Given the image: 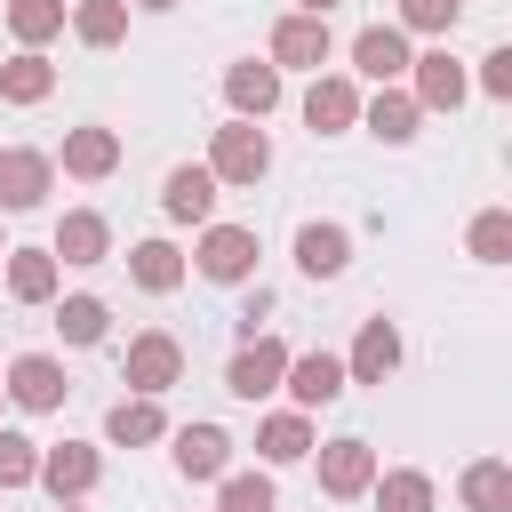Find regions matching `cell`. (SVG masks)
I'll return each instance as SVG.
<instances>
[{"mask_svg": "<svg viewBox=\"0 0 512 512\" xmlns=\"http://www.w3.org/2000/svg\"><path fill=\"white\" fill-rule=\"evenodd\" d=\"M104 320H112V312H104L96 296H64V312H56V328H64L72 344H96V336H104Z\"/></svg>", "mask_w": 512, "mask_h": 512, "instance_id": "obj_31", "label": "cell"}, {"mask_svg": "<svg viewBox=\"0 0 512 512\" xmlns=\"http://www.w3.org/2000/svg\"><path fill=\"white\" fill-rule=\"evenodd\" d=\"M256 448H264V464H296V456H312V424H304V408H288V416H264Z\"/></svg>", "mask_w": 512, "mask_h": 512, "instance_id": "obj_22", "label": "cell"}, {"mask_svg": "<svg viewBox=\"0 0 512 512\" xmlns=\"http://www.w3.org/2000/svg\"><path fill=\"white\" fill-rule=\"evenodd\" d=\"M368 488H376V512H432V480L424 472H384Z\"/></svg>", "mask_w": 512, "mask_h": 512, "instance_id": "obj_30", "label": "cell"}, {"mask_svg": "<svg viewBox=\"0 0 512 512\" xmlns=\"http://www.w3.org/2000/svg\"><path fill=\"white\" fill-rule=\"evenodd\" d=\"M328 8H336V0H304V16H328Z\"/></svg>", "mask_w": 512, "mask_h": 512, "instance_id": "obj_37", "label": "cell"}, {"mask_svg": "<svg viewBox=\"0 0 512 512\" xmlns=\"http://www.w3.org/2000/svg\"><path fill=\"white\" fill-rule=\"evenodd\" d=\"M32 480H48V488H56V504H64V496H88V488H96V448L64 440V448H48V456H40V472H32Z\"/></svg>", "mask_w": 512, "mask_h": 512, "instance_id": "obj_15", "label": "cell"}, {"mask_svg": "<svg viewBox=\"0 0 512 512\" xmlns=\"http://www.w3.org/2000/svg\"><path fill=\"white\" fill-rule=\"evenodd\" d=\"M472 256H480V264H504V256H512V216H504V208H488V216L472 224Z\"/></svg>", "mask_w": 512, "mask_h": 512, "instance_id": "obj_32", "label": "cell"}, {"mask_svg": "<svg viewBox=\"0 0 512 512\" xmlns=\"http://www.w3.org/2000/svg\"><path fill=\"white\" fill-rule=\"evenodd\" d=\"M40 472V456H32V440L24 432H0V488H24Z\"/></svg>", "mask_w": 512, "mask_h": 512, "instance_id": "obj_34", "label": "cell"}, {"mask_svg": "<svg viewBox=\"0 0 512 512\" xmlns=\"http://www.w3.org/2000/svg\"><path fill=\"white\" fill-rule=\"evenodd\" d=\"M48 176H56V168H48V152H24V144H16V152H0V208H8V216L40 208V200H48Z\"/></svg>", "mask_w": 512, "mask_h": 512, "instance_id": "obj_6", "label": "cell"}, {"mask_svg": "<svg viewBox=\"0 0 512 512\" xmlns=\"http://www.w3.org/2000/svg\"><path fill=\"white\" fill-rule=\"evenodd\" d=\"M224 512H272V480L264 472H232L224 480Z\"/></svg>", "mask_w": 512, "mask_h": 512, "instance_id": "obj_33", "label": "cell"}, {"mask_svg": "<svg viewBox=\"0 0 512 512\" xmlns=\"http://www.w3.org/2000/svg\"><path fill=\"white\" fill-rule=\"evenodd\" d=\"M48 88H56V72H48V56H40V48H24L16 64H0V96H8V104H40Z\"/></svg>", "mask_w": 512, "mask_h": 512, "instance_id": "obj_24", "label": "cell"}, {"mask_svg": "<svg viewBox=\"0 0 512 512\" xmlns=\"http://www.w3.org/2000/svg\"><path fill=\"white\" fill-rule=\"evenodd\" d=\"M280 376H288V344H272V336H248V344L232 352V368H224V384H232L240 400L280 392Z\"/></svg>", "mask_w": 512, "mask_h": 512, "instance_id": "obj_2", "label": "cell"}, {"mask_svg": "<svg viewBox=\"0 0 512 512\" xmlns=\"http://www.w3.org/2000/svg\"><path fill=\"white\" fill-rule=\"evenodd\" d=\"M368 480H376V448L368 440H328L320 448V488L328 496H368Z\"/></svg>", "mask_w": 512, "mask_h": 512, "instance_id": "obj_7", "label": "cell"}, {"mask_svg": "<svg viewBox=\"0 0 512 512\" xmlns=\"http://www.w3.org/2000/svg\"><path fill=\"white\" fill-rule=\"evenodd\" d=\"M304 120H312V136H336V128H352V120H360V96H352V80H312V96H304Z\"/></svg>", "mask_w": 512, "mask_h": 512, "instance_id": "obj_18", "label": "cell"}, {"mask_svg": "<svg viewBox=\"0 0 512 512\" xmlns=\"http://www.w3.org/2000/svg\"><path fill=\"white\" fill-rule=\"evenodd\" d=\"M176 376H184V344H176V336H160V328H152V336H136V344H128V384H136L144 400H152V392H168Z\"/></svg>", "mask_w": 512, "mask_h": 512, "instance_id": "obj_4", "label": "cell"}, {"mask_svg": "<svg viewBox=\"0 0 512 512\" xmlns=\"http://www.w3.org/2000/svg\"><path fill=\"white\" fill-rule=\"evenodd\" d=\"M104 248H112L104 216H96V208H72V216L56 224V248H48V256H64V264H104Z\"/></svg>", "mask_w": 512, "mask_h": 512, "instance_id": "obj_17", "label": "cell"}, {"mask_svg": "<svg viewBox=\"0 0 512 512\" xmlns=\"http://www.w3.org/2000/svg\"><path fill=\"white\" fill-rule=\"evenodd\" d=\"M224 96H232L240 120H264V112L280 104V64H256V56L232 64V72H224Z\"/></svg>", "mask_w": 512, "mask_h": 512, "instance_id": "obj_10", "label": "cell"}, {"mask_svg": "<svg viewBox=\"0 0 512 512\" xmlns=\"http://www.w3.org/2000/svg\"><path fill=\"white\" fill-rule=\"evenodd\" d=\"M344 256H352L344 224H304V232H296V264H304L312 280H336V272H344Z\"/></svg>", "mask_w": 512, "mask_h": 512, "instance_id": "obj_20", "label": "cell"}, {"mask_svg": "<svg viewBox=\"0 0 512 512\" xmlns=\"http://www.w3.org/2000/svg\"><path fill=\"white\" fill-rule=\"evenodd\" d=\"M72 32H80L88 48H112V40L128 32V0H80V8H72Z\"/></svg>", "mask_w": 512, "mask_h": 512, "instance_id": "obj_26", "label": "cell"}, {"mask_svg": "<svg viewBox=\"0 0 512 512\" xmlns=\"http://www.w3.org/2000/svg\"><path fill=\"white\" fill-rule=\"evenodd\" d=\"M64 512H72V504H64Z\"/></svg>", "mask_w": 512, "mask_h": 512, "instance_id": "obj_39", "label": "cell"}, {"mask_svg": "<svg viewBox=\"0 0 512 512\" xmlns=\"http://www.w3.org/2000/svg\"><path fill=\"white\" fill-rule=\"evenodd\" d=\"M160 208H168L176 224H208V208H216V176H208V168H168Z\"/></svg>", "mask_w": 512, "mask_h": 512, "instance_id": "obj_16", "label": "cell"}, {"mask_svg": "<svg viewBox=\"0 0 512 512\" xmlns=\"http://www.w3.org/2000/svg\"><path fill=\"white\" fill-rule=\"evenodd\" d=\"M280 384L296 392V408H328V400L344 392V360H336V352H304V360H288Z\"/></svg>", "mask_w": 512, "mask_h": 512, "instance_id": "obj_12", "label": "cell"}, {"mask_svg": "<svg viewBox=\"0 0 512 512\" xmlns=\"http://www.w3.org/2000/svg\"><path fill=\"white\" fill-rule=\"evenodd\" d=\"M408 72H416V104H432V112H456V104H464V64H456L448 48L408 56Z\"/></svg>", "mask_w": 512, "mask_h": 512, "instance_id": "obj_9", "label": "cell"}, {"mask_svg": "<svg viewBox=\"0 0 512 512\" xmlns=\"http://www.w3.org/2000/svg\"><path fill=\"white\" fill-rule=\"evenodd\" d=\"M200 272L224 280V288L248 280V272H256V232H248V224H208V240H200Z\"/></svg>", "mask_w": 512, "mask_h": 512, "instance_id": "obj_3", "label": "cell"}, {"mask_svg": "<svg viewBox=\"0 0 512 512\" xmlns=\"http://www.w3.org/2000/svg\"><path fill=\"white\" fill-rule=\"evenodd\" d=\"M416 112H424L416 96H400V88H384V96L368 104V128H376L384 144H408V136H416Z\"/></svg>", "mask_w": 512, "mask_h": 512, "instance_id": "obj_27", "label": "cell"}, {"mask_svg": "<svg viewBox=\"0 0 512 512\" xmlns=\"http://www.w3.org/2000/svg\"><path fill=\"white\" fill-rule=\"evenodd\" d=\"M392 368H400V336H392V320H368L352 360H344V384H384Z\"/></svg>", "mask_w": 512, "mask_h": 512, "instance_id": "obj_11", "label": "cell"}, {"mask_svg": "<svg viewBox=\"0 0 512 512\" xmlns=\"http://www.w3.org/2000/svg\"><path fill=\"white\" fill-rule=\"evenodd\" d=\"M112 160H120V136L112 128H72L64 136V176H112Z\"/></svg>", "mask_w": 512, "mask_h": 512, "instance_id": "obj_19", "label": "cell"}, {"mask_svg": "<svg viewBox=\"0 0 512 512\" xmlns=\"http://www.w3.org/2000/svg\"><path fill=\"white\" fill-rule=\"evenodd\" d=\"M104 432H112L120 448H144V440H160L168 424H160V408H152V400H120V408L104 416Z\"/></svg>", "mask_w": 512, "mask_h": 512, "instance_id": "obj_28", "label": "cell"}, {"mask_svg": "<svg viewBox=\"0 0 512 512\" xmlns=\"http://www.w3.org/2000/svg\"><path fill=\"white\" fill-rule=\"evenodd\" d=\"M464 504H472V512H512V464H504V456H480V464L464 472Z\"/></svg>", "mask_w": 512, "mask_h": 512, "instance_id": "obj_23", "label": "cell"}, {"mask_svg": "<svg viewBox=\"0 0 512 512\" xmlns=\"http://www.w3.org/2000/svg\"><path fill=\"white\" fill-rule=\"evenodd\" d=\"M272 64L320 72V64H328V16H288V24L272 32Z\"/></svg>", "mask_w": 512, "mask_h": 512, "instance_id": "obj_8", "label": "cell"}, {"mask_svg": "<svg viewBox=\"0 0 512 512\" xmlns=\"http://www.w3.org/2000/svg\"><path fill=\"white\" fill-rule=\"evenodd\" d=\"M8 296L16 304H48L56 296V256L48 248H16L8 256Z\"/></svg>", "mask_w": 512, "mask_h": 512, "instance_id": "obj_21", "label": "cell"}, {"mask_svg": "<svg viewBox=\"0 0 512 512\" xmlns=\"http://www.w3.org/2000/svg\"><path fill=\"white\" fill-rule=\"evenodd\" d=\"M136 8H176V0H136Z\"/></svg>", "mask_w": 512, "mask_h": 512, "instance_id": "obj_38", "label": "cell"}, {"mask_svg": "<svg viewBox=\"0 0 512 512\" xmlns=\"http://www.w3.org/2000/svg\"><path fill=\"white\" fill-rule=\"evenodd\" d=\"M464 16V0H400V24H416V32H448Z\"/></svg>", "mask_w": 512, "mask_h": 512, "instance_id": "obj_35", "label": "cell"}, {"mask_svg": "<svg viewBox=\"0 0 512 512\" xmlns=\"http://www.w3.org/2000/svg\"><path fill=\"white\" fill-rule=\"evenodd\" d=\"M224 464H232V440H224L216 424H184V432H176V472H184V480H216Z\"/></svg>", "mask_w": 512, "mask_h": 512, "instance_id": "obj_14", "label": "cell"}, {"mask_svg": "<svg viewBox=\"0 0 512 512\" xmlns=\"http://www.w3.org/2000/svg\"><path fill=\"white\" fill-rule=\"evenodd\" d=\"M8 32L24 48H40L48 32H64V0H8Z\"/></svg>", "mask_w": 512, "mask_h": 512, "instance_id": "obj_29", "label": "cell"}, {"mask_svg": "<svg viewBox=\"0 0 512 512\" xmlns=\"http://www.w3.org/2000/svg\"><path fill=\"white\" fill-rule=\"evenodd\" d=\"M264 168H272V136H264L256 120L216 128V152H208V176H216V184H256Z\"/></svg>", "mask_w": 512, "mask_h": 512, "instance_id": "obj_1", "label": "cell"}, {"mask_svg": "<svg viewBox=\"0 0 512 512\" xmlns=\"http://www.w3.org/2000/svg\"><path fill=\"white\" fill-rule=\"evenodd\" d=\"M0 392H16V408L48 416V408H64V392H72V384H64V368H56L48 352H24V360L8 368V384H0Z\"/></svg>", "mask_w": 512, "mask_h": 512, "instance_id": "obj_5", "label": "cell"}, {"mask_svg": "<svg viewBox=\"0 0 512 512\" xmlns=\"http://www.w3.org/2000/svg\"><path fill=\"white\" fill-rule=\"evenodd\" d=\"M128 272H136L152 296H168V288L184 280V256H176L168 240H136V248H128Z\"/></svg>", "mask_w": 512, "mask_h": 512, "instance_id": "obj_25", "label": "cell"}, {"mask_svg": "<svg viewBox=\"0 0 512 512\" xmlns=\"http://www.w3.org/2000/svg\"><path fill=\"white\" fill-rule=\"evenodd\" d=\"M352 64H360L368 80H400V72H408V32H400V24H368V32L352 40Z\"/></svg>", "mask_w": 512, "mask_h": 512, "instance_id": "obj_13", "label": "cell"}, {"mask_svg": "<svg viewBox=\"0 0 512 512\" xmlns=\"http://www.w3.org/2000/svg\"><path fill=\"white\" fill-rule=\"evenodd\" d=\"M480 88L488 96H512V48H488L480 56Z\"/></svg>", "mask_w": 512, "mask_h": 512, "instance_id": "obj_36", "label": "cell"}]
</instances>
